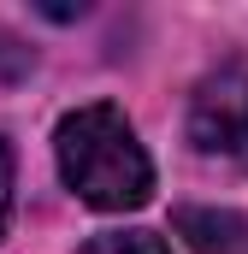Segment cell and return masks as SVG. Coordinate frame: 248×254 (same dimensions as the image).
Masks as SVG:
<instances>
[{"label":"cell","instance_id":"obj_3","mask_svg":"<svg viewBox=\"0 0 248 254\" xmlns=\"http://www.w3.org/2000/svg\"><path fill=\"white\" fill-rule=\"evenodd\" d=\"M178 231L195 243V254H243L248 243L243 213L231 207H178Z\"/></svg>","mask_w":248,"mask_h":254},{"label":"cell","instance_id":"obj_6","mask_svg":"<svg viewBox=\"0 0 248 254\" xmlns=\"http://www.w3.org/2000/svg\"><path fill=\"white\" fill-rule=\"evenodd\" d=\"M6 213H12V148L0 142V237H6Z\"/></svg>","mask_w":248,"mask_h":254},{"label":"cell","instance_id":"obj_1","mask_svg":"<svg viewBox=\"0 0 248 254\" xmlns=\"http://www.w3.org/2000/svg\"><path fill=\"white\" fill-rule=\"evenodd\" d=\"M54 154H60V178L77 190V201L101 213H130L154 195V160L136 142L130 119L107 101L65 113L54 130Z\"/></svg>","mask_w":248,"mask_h":254},{"label":"cell","instance_id":"obj_5","mask_svg":"<svg viewBox=\"0 0 248 254\" xmlns=\"http://www.w3.org/2000/svg\"><path fill=\"white\" fill-rule=\"evenodd\" d=\"M30 48H18L12 36H0V83H18V77H30Z\"/></svg>","mask_w":248,"mask_h":254},{"label":"cell","instance_id":"obj_4","mask_svg":"<svg viewBox=\"0 0 248 254\" xmlns=\"http://www.w3.org/2000/svg\"><path fill=\"white\" fill-rule=\"evenodd\" d=\"M77 254H172V249H166L160 231H101V237H89Z\"/></svg>","mask_w":248,"mask_h":254},{"label":"cell","instance_id":"obj_2","mask_svg":"<svg viewBox=\"0 0 248 254\" xmlns=\"http://www.w3.org/2000/svg\"><path fill=\"white\" fill-rule=\"evenodd\" d=\"M189 142L201 160H225L248 172V65H219L213 77L195 83Z\"/></svg>","mask_w":248,"mask_h":254}]
</instances>
